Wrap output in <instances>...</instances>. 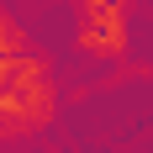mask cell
I'll use <instances>...</instances> for the list:
<instances>
[{
    "mask_svg": "<svg viewBox=\"0 0 153 153\" xmlns=\"http://www.w3.org/2000/svg\"><path fill=\"white\" fill-rule=\"evenodd\" d=\"M74 53L90 63H122L127 58V21H79Z\"/></svg>",
    "mask_w": 153,
    "mask_h": 153,
    "instance_id": "1",
    "label": "cell"
},
{
    "mask_svg": "<svg viewBox=\"0 0 153 153\" xmlns=\"http://www.w3.org/2000/svg\"><path fill=\"white\" fill-rule=\"evenodd\" d=\"M127 5L132 0H74L79 21H127Z\"/></svg>",
    "mask_w": 153,
    "mask_h": 153,
    "instance_id": "2",
    "label": "cell"
},
{
    "mask_svg": "<svg viewBox=\"0 0 153 153\" xmlns=\"http://www.w3.org/2000/svg\"><path fill=\"white\" fill-rule=\"evenodd\" d=\"M27 48H32V37H27L21 27H16V21H11L5 11H0V53H27Z\"/></svg>",
    "mask_w": 153,
    "mask_h": 153,
    "instance_id": "3",
    "label": "cell"
},
{
    "mask_svg": "<svg viewBox=\"0 0 153 153\" xmlns=\"http://www.w3.org/2000/svg\"><path fill=\"white\" fill-rule=\"evenodd\" d=\"M122 79H153V63H122L106 85H95V90H111V85H122Z\"/></svg>",
    "mask_w": 153,
    "mask_h": 153,
    "instance_id": "4",
    "label": "cell"
}]
</instances>
